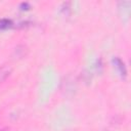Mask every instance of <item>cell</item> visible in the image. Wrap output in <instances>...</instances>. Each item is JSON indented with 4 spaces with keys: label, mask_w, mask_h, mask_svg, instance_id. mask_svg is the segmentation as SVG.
Masks as SVG:
<instances>
[{
    "label": "cell",
    "mask_w": 131,
    "mask_h": 131,
    "mask_svg": "<svg viewBox=\"0 0 131 131\" xmlns=\"http://www.w3.org/2000/svg\"><path fill=\"white\" fill-rule=\"evenodd\" d=\"M8 24H9V20H7V19H0V30L7 28L9 26Z\"/></svg>",
    "instance_id": "cell-2"
},
{
    "label": "cell",
    "mask_w": 131,
    "mask_h": 131,
    "mask_svg": "<svg viewBox=\"0 0 131 131\" xmlns=\"http://www.w3.org/2000/svg\"><path fill=\"white\" fill-rule=\"evenodd\" d=\"M8 74H9V70L7 68H5V67L0 68V81L4 80L8 76Z\"/></svg>",
    "instance_id": "cell-1"
}]
</instances>
